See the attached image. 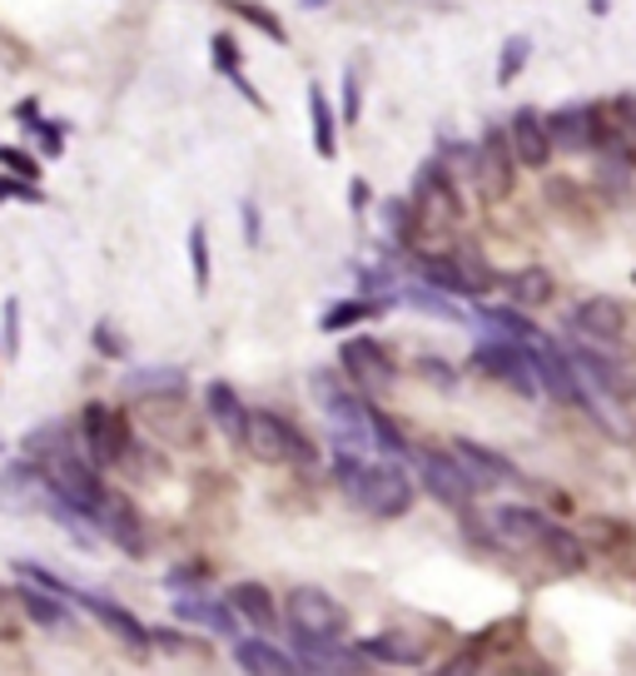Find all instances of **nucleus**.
<instances>
[{"label":"nucleus","instance_id":"nucleus-1","mask_svg":"<svg viewBox=\"0 0 636 676\" xmlns=\"http://www.w3.org/2000/svg\"><path fill=\"white\" fill-rule=\"evenodd\" d=\"M334 478L348 503H358L368 517H403L413 507V478L398 462L363 458V452H338Z\"/></svg>","mask_w":636,"mask_h":676},{"label":"nucleus","instance_id":"nucleus-2","mask_svg":"<svg viewBox=\"0 0 636 676\" xmlns=\"http://www.w3.org/2000/svg\"><path fill=\"white\" fill-rule=\"evenodd\" d=\"M313 398H319V413L328 423V438H334V452H363V458H378V428H373V403H363L358 388H348L338 374L319 368L309 378Z\"/></svg>","mask_w":636,"mask_h":676},{"label":"nucleus","instance_id":"nucleus-3","mask_svg":"<svg viewBox=\"0 0 636 676\" xmlns=\"http://www.w3.org/2000/svg\"><path fill=\"white\" fill-rule=\"evenodd\" d=\"M21 577H31V582H41V587H50V592H60L66 601H76V607H85L90 617H95L105 632H115L119 642L130 646V652H144V646L154 642V632L140 622V617H130L119 601H109V597H100V592H90V587H70V582H60L55 572H45V568H35V562H21Z\"/></svg>","mask_w":636,"mask_h":676},{"label":"nucleus","instance_id":"nucleus-4","mask_svg":"<svg viewBox=\"0 0 636 676\" xmlns=\"http://www.w3.org/2000/svg\"><path fill=\"white\" fill-rule=\"evenodd\" d=\"M248 452L259 462H274V468H319V443L309 433H299L289 419L279 413H254L248 419Z\"/></svg>","mask_w":636,"mask_h":676},{"label":"nucleus","instance_id":"nucleus-5","mask_svg":"<svg viewBox=\"0 0 636 676\" xmlns=\"http://www.w3.org/2000/svg\"><path fill=\"white\" fill-rule=\"evenodd\" d=\"M473 368L487 378H497V383H507L512 393L522 398H537L547 393L537 378V364H532V348L528 344H512V339H487V344L473 348Z\"/></svg>","mask_w":636,"mask_h":676},{"label":"nucleus","instance_id":"nucleus-6","mask_svg":"<svg viewBox=\"0 0 636 676\" xmlns=\"http://www.w3.org/2000/svg\"><path fill=\"white\" fill-rule=\"evenodd\" d=\"M552 527L557 523H547L537 507H518V503H502V507H493V513L483 517V537L502 552H542L547 548V537H552Z\"/></svg>","mask_w":636,"mask_h":676},{"label":"nucleus","instance_id":"nucleus-7","mask_svg":"<svg viewBox=\"0 0 636 676\" xmlns=\"http://www.w3.org/2000/svg\"><path fill=\"white\" fill-rule=\"evenodd\" d=\"M80 448H85V458L95 462V468H125L135 443H130V428H125V419H119L115 409L85 403V413H80Z\"/></svg>","mask_w":636,"mask_h":676},{"label":"nucleus","instance_id":"nucleus-8","mask_svg":"<svg viewBox=\"0 0 636 676\" xmlns=\"http://www.w3.org/2000/svg\"><path fill=\"white\" fill-rule=\"evenodd\" d=\"M413 462H418V472H423V488H428L442 507L467 513V507H473V497L483 493V483H477L473 472L463 468V458H458V452H428V448H423V452H413Z\"/></svg>","mask_w":636,"mask_h":676},{"label":"nucleus","instance_id":"nucleus-9","mask_svg":"<svg viewBox=\"0 0 636 676\" xmlns=\"http://www.w3.org/2000/svg\"><path fill=\"white\" fill-rule=\"evenodd\" d=\"M284 617H289L293 632H309V637H344L348 632L344 601H334L324 587H293L289 601H284Z\"/></svg>","mask_w":636,"mask_h":676},{"label":"nucleus","instance_id":"nucleus-10","mask_svg":"<svg viewBox=\"0 0 636 676\" xmlns=\"http://www.w3.org/2000/svg\"><path fill=\"white\" fill-rule=\"evenodd\" d=\"M552 125V145L567 154H592L602 150V135H606V119L602 105H562L547 115Z\"/></svg>","mask_w":636,"mask_h":676},{"label":"nucleus","instance_id":"nucleus-11","mask_svg":"<svg viewBox=\"0 0 636 676\" xmlns=\"http://www.w3.org/2000/svg\"><path fill=\"white\" fill-rule=\"evenodd\" d=\"M512 180H518V150H512V135L497 125L483 129L477 140V184H483L487 199H502L512 194Z\"/></svg>","mask_w":636,"mask_h":676},{"label":"nucleus","instance_id":"nucleus-12","mask_svg":"<svg viewBox=\"0 0 636 676\" xmlns=\"http://www.w3.org/2000/svg\"><path fill=\"white\" fill-rule=\"evenodd\" d=\"M95 532L109 537L119 552H130V558H144L150 552V532H144V517L135 513L130 497H119V493H105V503L95 507Z\"/></svg>","mask_w":636,"mask_h":676},{"label":"nucleus","instance_id":"nucleus-13","mask_svg":"<svg viewBox=\"0 0 636 676\" xmlns=\"http://www.w3.org/2000/svg\"><path fill=\"white\" fill-rule=\"evenodd\" d=\"M50 497V472L35 458H15L0 468V513H35Z\"/></svg>","mask_w":636,"mask_h":676},{"label":"nucleus","instance_id":"nucleus-14","mask_svg":"<svg viewBox=\"0 0 636 676\" xmlns=\"http://www.w3.org/2000/svg\"><path fill=\"white\" fill-rule=\"evenodd\" d=\"M338 358H344V374L354 378L358 393H389L393 378H398V368H393L389 348L378 344V339H348Z\"/></svg>","mask_w":636,"mask_h":676},{"label":"nucleus","instance_id":"nucleus-15","mask_svg":"<svg viewBox=\"0 0 636 676\" xmlns=\"http://www.w3.org/2000/svg\"><path fill=\"white\" fill-rule=\"evenodd\" d=\"M571 364H577V374L587 378V383L597 388V393H606L612 403H626V398L636 393V374L626 364H612V358L602 354V348H592L587 339H577V344H567Z\"/></svg>","mask_w":636,"mask_h":676},{"label":"nucleus","instance_id":"nucleus-16","mask_svg":"<svg viewBox=\"0 0 636 676\" xmlns=\"http://www.w3.org/2000/svg\"><path fill=\"white\" fill-rule=\"evenodd\" d=\"M174 617L189 627H199V632H219V637H239V612L234 601H219L209 597L205 587H180L174 592Z\"/></svg>","mask_w":636,"mask_h":676},{"label":"nucleus","instance_id":"nucleus-17","mask_svg":"<svg viewBox=\"0 0 636 676\" xmlns=\"http://www.w3.org/2000/svg\"><path fill=\"white\" fill-rule=\"evenodd\" d=\"M567 329L577 339H587V344H616L626 333V309L616 299H606V294H592V299H582L567 313Z\"/></svg>","mask_w":636,"mask_h":676},{"label":"nucleus","instance_id":"nucleus-18","mask_svg":"<svg viewBox=\"0 0 636 676\" xmlns=\"http://www.w3.org/2000/svg\"><path fill=\"white\" fill-rule=\"evenodd\" d=\"M507 135H512V150H518V164H528V170H547L552 164V125L547 115H537L532 105H522L518 115L507 119Z\"/></svg>","mask_w":636,"mask_h":676},{"label":"nucleus","instance_id":"nucleus-19","mask_svg":"<svg viewBox=\"0 0 636 676\" xmlns=\"http://www.w3.org/2000/svg\"><path fill=\"white\" fill-rule=\"evenodd\" d=\"M119 393L140 398V403H160V398H184L189 393V374L170 364H150V368H130L119 374Z\"/></svg>","mask_w":636,"mask_h":676},{"label":"nucleus","instance_id":"nucleus-20","mask_svg":"<svg viewBox=\"0 0 636 676\" xmlns=\"http://www.w3.org/2000/svg\"><path fill=\"white\" fill-rule=\"evenodd\" d=\"M293 656H299L303 672H358L368 652H344L338 637H309V632H293Z\"/></svg>","mask_w":636,"mask_h":676},{"label":"nucleus","instance_id":"nucleus-21","mask_svg":"<svg viewBox=\"0 0 636 676\" xmlns=\"http://www.w3.org/2000/svg\"><path fill=\"white\" fill-rule=\"evenodd\" d=\"M413 199H418L423 209H432V215H442V219L463 215V199H458L453 174H448V164L442 160H428L418 174H413Z\"/></svg>","mask_w":636,"mask_h":676},{"label":"nucleus","instance_id":"nucleus-22","mask_svg":"<svg viewBox=\"0 0 636 676\" xmlns=\"http://www.w3.org/2000/svg\"><path fill=\"white\" fill-rule=\"evenodd\" d=\"M453 452L463 458V468L473 472L477 483H483V493H487V488H502V483H522V472L512 468V462H507L502 452L483 448V443H473V438H453Z\"/></svg>","mask_w":636,"mask_h":676},{"label":"nucleus","instance_id":"nucleus-23","mask_svg":"<svg viewBox=\"0 0 636 676\" xmlns=\"http://www.w3.org/2000/svg\"><path fill=\"white\" fill-rule=\"evenodd\" d=\"M205 409H209L215 428L224 433L229 443H248V419H254V413L244 409V398H239L229 383H209L205 388Z\"/></svg>","mask_w":636,"mask_h":676},{"label":"nucleus","instance_id":"nucleus-24","mask_svg":"<svg viewBox=\"0 0 636 676\" xmlns=\"http://www.w3.org/2000/svg\"><path fill=\"white\" fill-rule=\"evenodd\" d=\"M234 662H239V672H259V676L303 672L299 656H289L279 642H264V637H239V642H234Z\"/></svg>","mask_w":636,"mask_h":676},{"label":"nucleus","instance_id":"nucleus-25","mask_svg":"<svg viewBox=\"0 0 636 676\" xmlns=\"http://www.w3.org/2000/svg\"><path fill=\"white\" fill-rule=\"evenodd\" d=\"M606 119V135H602V150H616L626 160H636V95H622L602 110Z\"/></svg>","mask_w":636,"mask_h":676},{"label":"nucleus","instance_id":"nucleus-26","mask_svg":"<svg viewBox=\"0 0 636 676\" xmlns=\"http://www.w3.org/2000/svg\"><path fill=\"white\" fill-rule=\"evenodd\" d=\"M229 601H234V612L244 617V622H254L259 632H274V627H279V607H274L269 587H259V582H239V587L229 592Z\"/></svg>","mask_w":636,"mask_h":676},{"label":"nucleus","instance_id":"nucleus-27","mask_svg":"<svg viewBox=\"0 0 636 676\" xmlns=\"http://www.w3.org/2000/svg\"><path fill=\"white\" fill-rule=\"evenodd\" d=\"M309 125H313V150L324 154V160H334L338 154V119H334V105H328V95L319 85H309Z\"/></svg>","mask_w":636,"mask_h":676},{"label":"nucleus","instance_id":"nucleus-28","mask_svg":"<svg viewBox=\"0 0 636 676\" xmlns=\"http://www.w3.org/2000/svg\"><path fill=\"white\" fill-rule=\"evenodd\" d=\"M21 601H25V612H31V622H41V627H70V612H66V601H60V592H50V587H25L21 592Z\"/></svg>","mask_w":636,"mask_h":676},{"label":"nucleus","instance_id":"nucleus-29","mask_svg":"<svg viewBox=\"0 0 636 676\" xmlns=\"http://www.w3.org/2000/svg\"><path fill=\"white\" fill-rule=\"evenodd\" d=\"M507 299L522 303V309L547 303L552 299V274L547 268H522V274H512V279H507Z\"/></svg>","mask_w":636,"mask_h":676},{"label":"nucleus","instance_id":"nucleus-30","mask_svg":"<svg viewBox=\"0 0 636 676\" xmlns=\"http://www.w3.org/2000/svg\"><path fill=\"white\" fill-rule=\"evenodd\" d=\"M363 652L378 656V662H403V666H418L423 662V642H408V637H393V632L368 637Z\"/></svg>","mask_w":636,"mask_h":676},{"label":"nucleus","instance_id":"nucleus-31","mask_svg":"<svg viewBox=\"0 0 636 676\" xmlns=\"http://www.w3.org/2000/svg\"><path fill=\"white\" fill-rule=\"evenodd\" d=\"M373 313H383V299H344V303H334V309H328L324 319H319V329L338 333V329H348V323L373 319Z\"/></svg>","mask_w":636,"mask_h":676},{"label":"nucleus","instance_id":"nucleus-32","mask_svg":"<svg viewBox=\"0 0 636 676\" xmlns=\"http://www.w3.org/2000/svg\"><path fill=\"white\" fill-rule=\"evenodd\" d=\"M542 552H547L562 572H582L587 568V548L567 532V527H552V537H547V548H542Z\"/></svg>","mask_w":636,"mask_h":676},{"label":"nucleus","instance_id":"nucleus-33","mask_svg":"<svg viewBox=\"0 0 636 676\" xmlns=\"http://www.w3.org/2000/svg\"><path fill=\"white\" fill-rule=\"evenodd\" d=\"M528 55H532V41H528V35H512V41L502 45V60H497V85H512V80L522 76Z\"/></svg>","mask_w":636,"mask_h":676},{"label":"nucleus","instance_id":"nucleus-34","mask_svg":"<svg viewBox=\"0 0 636 676\" xmlns=\"http://www.w3.org/2000/svg\"><path fill=\"white\" fill-rule=\"evenodd\" d=\"M224 5H229V11H234V15H244V21L248 25H259V31L264 35H274V41H289V31H284V21H279V15H269V11H264V5H254V0H224Z\"/></svg>","mask_w":636,"mask_h":676},{"label":"nucleus","instance_id":"nucleus-35","mask_svg":"<svg viewBox=\"0 0 636 676\" xmlns=\"http://www.w3.org/2000/svg\"><path fill=\"white\" fill-rule=\"evenodd\" d=\"M189 274H195V289L205 294L209 289V234H205V225L189 229Z\"/></svg>","mask_w":636,"mask_h":676},{"label":"nucleus","instance_id":"nucleus-36","mask_svg":"<svg viewBox=\"0 0 636 676\" xmlns=\"http://www.w3.org/2000/svg\"><path fill=\"white\" fill-rule=\"evenodd\" d=\"M383 229H389V239H408L413 234V205L408 199H383Z\"/></svg>","mask_w":636,"mask_h":676},{"label":"nucleus","instance_id":"nucleus-37","mask_svg":"<svg viewBox=\"0 0 636 676\" xmlns=\"http://www.w3.org/2000/svg\"><path fill=\"white\" fill-rule=\"evenodd\" d=\"M205 582H209V568H205V562H189V568L164 572V587H170V592H180V587H205Z\"/></svg>","mask_w":636,"mask_h":676},{"label":"nucleus","instance_id":"nucleus-38","mask_svg":"<svg viewBox=\"0 0 636 676\" xmlns=\"http://www.w3.org/2000/svg\"><path fill=\"white\" fill-rule=\"evenodd\" d=\"M215 65L224 76H239V70H244V55H239L234 35H215Z\"/></svg>","mask_w":636,"mask_h":676},{"label":"nucleus","instance_id":"nucleus-39","mask_svg":"<svg viewBox=\"0 0 636 676\" xmlns=\"http://www.w3.org/2000/svg\"><path fill=\"white\" fill-rule=\"evenodd\" d=\"M0 164H5L11 174H21V180H35V174H41V164H35L25 150H15V145H0Z\"/></svg>","mask_w":636,"mask_h":676},{"label":"nucleus","instance_id":"nucleus-40","mask_svg":"<svg viewBox=\"0 0 636 676\" xmlns=\"http://www.w3.org/2000/svg\"><path fill=\"white\" fill-rule=\"evenodd\" d=\"M0 333H5V354H21V299H5V323H0Z\"/></svg>","mask_w":636,"mask_h":676},{"label":"nucleus","instance_id":"nucleus-41","mask_svg":"<svg viewBox=\"0 0 636 676\" xmlns=\"http://www.w3.org/2000/svg\"><path fill=\"white\" fill-rule=\"evenodd\" d=\"M5 199H25V205H41V190H35L31 180H21V174H15V180H0V205H5Z\"/></svg>","mask_w":636,"mask_h":676},{"label":"nucleus","instance_id":"nucleus-42","mask_svg":"<svg viewBox=\"0 0 636 676\" xmlns=\"http://www.w3.org/2000/svg\"><path fill=\"white\" fill-rule=\"evenodd\" d=\"M31 135L45 145V154H60V150H66V140H60V119H35Z\"/></svg>","mask_w":636,"mask_h":676},{"label":"nucleus","instance_id":"nucleus-43","mask_svg":"<svg viewBox=\"0 0 636 676\" xmlns=\"http://www.w3.org/2000/svg\"><path fill=\"white\" fill-rule=\"evenodd\" d=\"M358 110H363V90H358V76L348 70V76H344V125H354Z\"/></svg>","mask_w":636,"mask_h":676},{"label":"nucleus","instance_id":"nucleus-44","mask_svg":"<svg viewBox=\"0 0 636 676\" xmlns=\"http://www.w3.org/2000/svg\"><path fill=\"white\" fill-rule=\"evenodd\" d=\"M239 219H244V239H248V244H259V239H264L259 205H254V199H244V205H239Z\"/></svg>","mask_w":636,"mask_h":676},{"label":"nucleus","instance_id":"nucleus-45","mask_svg":"<svg viewBox=\"0 0 636 676\" xmlns=\"http://www.w3.org/2000/svg\"><path fill=\"white\" fill-rule=\"evenodd\" d=\"M423 378H432V383H438V388H453L458 383V374H453V368H442V358H423Z\"/></svg>","mask_w":636,"mask_h":676},{"label":"nucleus","instance_id":"nucleus-46","mask_svg":"<svg viewBox=\"0 0 636 676\" xmlns=\"http://www.w3.org/2000/svg\"><path fill=\"white\" fill-rule=\"evenodd\" d=\"M95 344H100V354H109V358L125 354V339H115V333H109V323H100V329H95Z\"/></svg>","mask_w":636,"mask_h":676},{"label":"nucleus","instance_id":"nucleus-47","mask_svg":"<svg viewBox=\"0 0 636 676\" xmlns=\"http://www.w3.org/2000/svg\"><path fill=\"white\" fill-rule=\"evenodd\" d=\"M348 199H354V215H363V209H368V184L354 180V184H348Z\"/></svg>","mask_w":636,"mask_h":676},{"label":"nucleus","instance_id":"nucleus-48","mask_svg":"<svg viewBox=\"0 0 636 676\" xmlns=\"http://www.w3.org/2000/svg\"><path fill=\"white\" fill-rule=\"evenodd\" d=\"M592 11H597V15H606V0H592Z\"/></svg>","mask_w":636,"mask_h":676}]
</instances>
